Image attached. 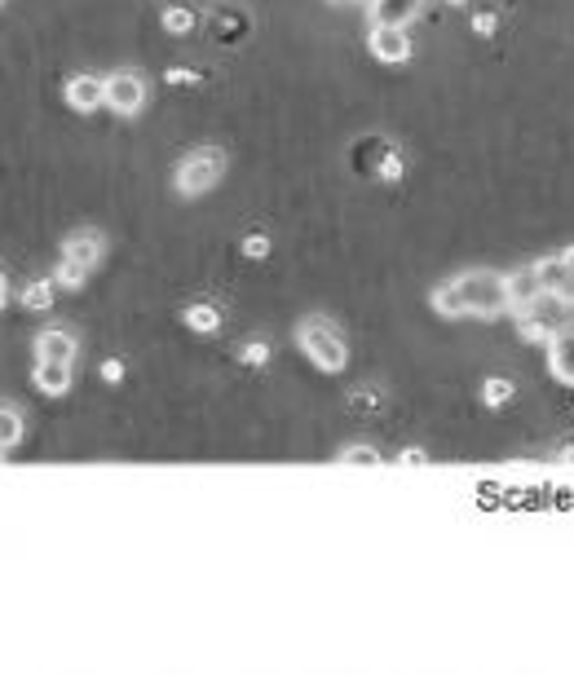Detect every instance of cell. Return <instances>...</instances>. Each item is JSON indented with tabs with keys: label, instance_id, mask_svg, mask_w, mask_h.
Returning <instances> with one entry per match:
<instances>
[{
	"label": "cell",
	"instance_id": "6da1fadb",
	"mask_svg": "<svg viewBox=\"0 0 574 675\" xmlns=\"http://www.w3.org/2000/svg\"><path fill=\"white\" fill-rule=\"evenodd\" d=\"M433 309L442 318H459V313L491 318V313L508 309L504 274H495V270H469V274H459V279L433 287Z\"/></svg>",
	"mask_w": 574,
	"mask_h": 675
},
{
	"label": "cell",
	"instance_id": "7a4b0ae2",
	"mask_svg": "<svg viewBox=\"0 0 574 675\" xmlns=\"http://www.w3.org/2000/svg\"><path fill=\"white\" fill-rule=\"evenodd\" d=\"M296 341H301L305 358H309L318 371H327V376L344 371V363H350V350H344L340 327H336L331 318H323V313H314V318H305V322L296 327Z\"/></svg>",
	"mask_w": 574,
	"mask_h": 675
},
{
	"label": "cell",
	"instance_id": "3957f363",
	"mask_svg": "<svg viewBox=\"0 0 574 675\" xmlns=\"http://www.w3.org/2000/svg\"><path fill=\"white\" fill-rule=\"evenodd\" d=\"M225 177V151L221 146H195L190 155H181L177 173H173V186L181 199H199L208 194L216 181Z\"/></svg>",
	"mask_w": 574,
	"mask_h": 675
},
{
	"label": "cell",
	"instance_id": "277c9868",
	"mask_svg": "<svg viewBox=\"0 0 574 675\" xmlns=\"http://www.w3.org/2000/svg\"><path fill=\"white\" fill-rule=\"evenodd\" d=\"M147 93H151V88H147V75H142V71L120 67V71H110V75H106V110H115L120 120L142 116Z\"/></svg>",
	"mask_w": 574,
	"mask_h": 675
},
{
	"label": "cell",
	"instance_id": "5b68a950",
	"mask_svg": "<svg viewBox=\"0 0 574 675\" xmlns=\"http://www.w3.org/2000/svg\"><path fill=\"white\" fill-rule=\"evenodd\" d=\"M208 32L216 45H239L253 32V14L244 5H235V0H221V5L208 10Z\"/></svg>",
	"mask_w": 574,
	"mask_h": 675
},
{
	"label": "cell",
	"instance_id": "8992f818",
	"mask_svg": "<svg viewBox=\"0 0 574 675\" xmlns=\"http://www.w3.org/2000/svg\"><path fill=\"white\" fill-rule=\"evenodd\" d=\"M67 106L75 110V116H93L97 106H106V75H93V71H75L62 88Z\"/></svg>",
	"mask_w": 574,
	"mask_h": 675
},
{
	"label": "cell",
	"instance_id": "52a82bcc",
	"mask_svg": "<svg viewBox=\"0 0 574 675\" xmlns=\"http://www.w3.org/2000/svg\"><path fill=\"white\" fill-rule=\"evenodd\" d=\"M367 49L376 54V62L398 67V62H407V58H411V36H407V27L372 23V32H367Z\"/></svg>",
	"mask_w": 574,
	"mask_h": 675
},
{
	"label": "cell",
	"instance_id": "ba28073f",
	"mask_svg": "<svg viewBox=\"0 0 574 675\" xmlns=\"http://www.w3.org/2000/svg\"><path fill=\"white\" fill-rule=\"evenodd\" d=\"M535 274H539V287H543L548 296H561L565 305H574V270L565 265V257H548V261H539Z\"/></svg>",
	"mask_w": 574,
	"mask_h": 675
},
{
	"label": "cell",
	"instance_id": "9c48e42d",
	"mask_svg": "<svg viewBox=\"0 0 574 675\" xmlns=\"http://www.w3.org/2000/svg\"><path fill=\"white\" fill-rule=\"evenodd\" d=\"M75 335L71 331H62V327H49V331H40L36 335V363H75Z\"/></svg>",
	"mask_w": 574,
	"mask_h": 675
},
{
	"label": "cell",
	"instance_id": "30bf717a",
	"mask_svg": "<svg viewBox=\"0 0 574 675\" xmlns=\"http://www.w3.org/2000/svg\"><path fill=\"white\" fill-rule=\"evenodd\" d=\"M62 257L75 261V265H84V270H97L102 257H106V239H102L97 230H75V235L62 244Z\"/></svg>",
	"mask_w": 574,
	"mask_h": 675
},
{
	"label": "cell",
	"instance_id": "8fae6325",
	"mask_svg": "<svg viewBox=\"0 0 574 675\" xmlns=\"http://www.w3.org/2000/svg\"><path fill=\"white\" fill-rule=\"evenodd\" d=\"M504 287H508V309H517V313L530 309V305L543 296L535 265H526V270H517V274H504Z\"/></svg>",
	"mask_w": 574,
	"mask_h": 675
},
{
	"label": "cell",
	"instance_id": "7c38bea8",
	"mask_svg": "<svg viewBox=\"0 0 574 675\" xmlns=\"http://www.w3.org/2000/svg\"><path fill=\"white\" fill-rule=\"evenodd\" d=\"M548 367L557 380L574 384V331H557L548 341Z\"/></svg>",
	"mask_w": 574,
	"mask_h": 675
},
{
	"label": "cell",
	"instance_id": "4fadbf2b",
	"mask_svg": "<svg viewBox=\"0 0 574 675\" xmlns=\"http://www.w3.org/2000/svg\"><path fill=\"white\" fill-rule=\"evenodd\" d=\"M420 10H424V0H372V23L407 27V23H411Z\"/></svg>",
	"mask_w": 574,
	"mask_h": 675
},
{
	"label": "cell",
	"instance_id": "5bb4252c",
	"mask_svg": "<svg viewBox=\"0 0 574 675\" xmlns=\"http://www.w3.org/2000/svg\"><path fill=\"white\" fill-rule=\"evenodd\" d=\"M32 380H36V389H40V393L62 398V393L71 389V367H67V363H36Z\"/></svg>",
	"mask_w": 574,
	"mask_h": 675
},
{
	"label": "cell",
	"instance_id": "9a60e30c",
	"mask_svg": "<svg viewBox=\"0 0 574 675\" xmlns=\"http://www.w3.org/2000/svg\"><path fill=\"white\" fill-rule=\"evenodd\" d=\"M186 327H190L195 335H216V331H221V309L208 305V300H199V305L186 309Z\"/></svg>",
	"mask_w": 574,
	"mask_h": 675
},
{
	"label": "cell",
	"instance_id": "2e32d148",
	"mask_svg": "<svg viewBox=\"0 0 574 675\" xmlns=\"http://www.w3.org/2000/svg\"><path fill=\"white\" fill-rule=\"evenodd\" d=\"M23 415L10 406V402H0V455H5V450H14L19 441H23Z\"/></svg>",
	"mask_w": 574,
	"mask_h": 675
},
{
	"label": "cell",
	"instance_id": "e0dca14e",
	"mask_svg": "<svg viewBox=\"0 0 574 675\" xmlns=\"http://www.w3.org/2000/svg\"><path fill=\"white\" fill-rule=\"evenodd\" d=\"M160 23H164L168 36H190V32L199 27V10H190V5H168Z\"/></svg>",
	"mask_w": 574,
	"mask_h": 675
},
{
	"label": "cell",
	"instance_id": "ac0fdd59",
	"mask_svg": "<svg viewBox=\"0 0 574 675\" xmlns=\"http://www.w3.org/2000/svg\"><path fill=\"white\" fill-rule=\"evenodd\" d=\"M54 292H58V283L54 279H32L27 287H23V309H32V313H40V309H49L54 305Z\"/></svg>",
	"mask_w": 574,
	"mask_h": 675
},
{
	"label": "cell",
	"instance_id": "d6986e66",
	"mask_svg": "<svg viewBox=\"0 0 574 675\" xmlns=\"http://www.w3.org/2000/svg\"><path fill=\"white\" fill-rule=\"evenodd\" d=\"M89 274H93V270H84V265H75V261H67V257H62V261H58V270H54V283H58V287H67V292H80V287L89 283Z\"/></svg>",
	"mask_w": 574,
	"mask_h": 675
},
{
	"label": "cell",
	"instance_id": "ffe728a7",
	"mask_svg": "<svg viewBox=\"0 0 574 675\" xmlns=\"http://www.w3.org/2000/svg\"><path fill=\"white\" fill-rule=\"evenodd\" d=\"M336 460H340V464H359V469H376V464H380V450H376V446H344Z\"/></svg>",
	"mask_w": 574,
	"mask_h": 675
},
{
	"label": "cell",
	"instance_id": "44dd1931",
	"mask_svg": "<svg viewBox=\"0 0 574 675\" xmlns=\"http://www.w3.org/2000/svg\"><path fill=\"white\" fill-rule=\"evenodd\" d=\"M376 173H380L385 181H398V177H402V155H398V151H385V159L376 164Z\"/></svg>",
	"mask_w": 574,
	"mask_h": 675
},
{
	"label": "cell",
	"instance_id": "7402d4cb",
	"mask_svg": "<svg viewBox=\"0 0 574 675\" xmlns=\"http://www.w3.org/2000/svg\"><path fill=\"white\" fill-rule=\"evenodd\" d=\"M244 257H248V261H266V257H270V239H266V235H248V239H244Z\"/></svg>",
	"mask_w": 574,
	"mask_h": 675
},
{
	"label": "cell",
	"instance_id": "603a6c76",
	"mask_svg": "<svg viewBox=\"0 0 574 675\" xmlns=\"http://www.w3.org/2000/svg\"><path fill=\"white\" fill-rule=\"evenodd\" d=\"M102 380H106V384H120V380H125V363H120V358H106V363H102Z\"/></svg>",
	"mask_w": 574,
	"mask_h": 675
},
{
	"label": "cell",
	"instance_id": "cb8c5ba5",
	"mask_svg": "<svg viewBox=\"0 0 574 675\" xmlns=\"http://www.w3.org/2000/svg\"><path fill=\"white\" fill-rule=\"evenodd\" d=\"M239 358H244L248 367H266V363H270V350H266V345H248Z\"/></svg>",
	"mask_w": 574,
	"mask_h": 675
},
{
	"label": "cell",
	"instance_id": "d4e9b609",
	"mask_svg": "<svg viewBox=\"0 0 574 675\" xmlns=\"http://www.w3.org/2000/svg\"><path fill=\"white\" fill-rule=\"evenodd\" d=\"M508 393H513V389H508L504 380H491V384H487V402H491V406H500V402H508Z\"/></svg>",
	"mask_w": 574,
	"mask_h": 675
},
{
	"label": "cell",
	"instance_id": "484cf974",
	"mask_svg": "<svg viewBox=\"0 0 574 675\" xmlns=\"http://www.w3.org/2000/svg\"><path fill=\"white\" fill-rule=\"evenodd\" d=\"M168 84H199V71H186V67H173L168 75H164Z\"/></svg>",
	"mask_w": 574,
	"mask_h": 675
},
{
	"label": "cell",
	"instance_id": "4316f807",
	"mask_svg": "<svg viewBox=\"0 0 574 675\" xmlns=\"http://www.w3.org/2000/svg\"><path fill=\"white\" fill-rule=\"evenodd\" d=\"M473 32H478V36H491V32H495V14H478V19H473Z\"/></svg>",
	"mask_w": 574,
	"mask_h": 675
},
{
	"label": "cell",
	"instance_id": "83f0119b",
	"mask_svg": "<svg viewBox=\"0 0 574 675\" xmlns=\"http://www.w3.org/2000/svg\"><path fill=\"white\" fill-rule=\"evenodd\" d=\"M429 455H424V450H402V455H398V464H424Z\"/></svg>",
	"mask_w": 574,
	"mask_h": 675
},
{
	"label": "cell",
	"instance_id": "f1b7e54d",
	"mask_svg": "<svg viewBox=\"0 0 574 675\" xmlns=\"http://www.w3.org/2000/svg\"><path fill=\"white\" fill-rule=\"evenodd\" d=\"M5 300H10V279L0 274V309H5Z\"/></svg>",
	"mask_w": 574,
	"mask_h": 675
},
{
	"label": "cell",
	"instance_id": "f546056e",
	"mask_svg": "<svg viewBox=\"0 0 574 675\" xmlns=\"http://www.w3.org/2000/svg\"><path fill=\"white\" fill-rule=\"evenodd\" d=\"M561 257H565V265H570V270H574V248H565V252H561Z\"/></svg>",
	"mask_w": 574,
	"mask_h": 675
},
{
	"label": "cell",
	"instance_id": "4dcf8cb0",
	"mask_svg": "<svg viewBox=\"0 0 574 675\" xmlns=\"http://www.w3.org/2000/svg\"><path fill=\"white\" fill-rule=\"evenodd\" d=\"M450 5H465V0H450Z\"/></svg>",
	"mask_w": 574,
	"mask_h": 675
},
{
	"label": "cell",
	"instance_id": "1f68e13d",
	"mask_svg": "<svg viewBox=\"0 0 574 675\" xmlns=\"http://www.w3.org/2000/svg\"><path fill=\"white\" fill-rule=\"evenodd\" d=\"M0 5H5V0H0Z\"/></svg>",
	"mask_w": 574,
	"mask_h": 675
}]
</instances>
